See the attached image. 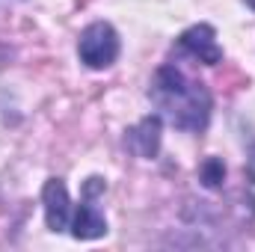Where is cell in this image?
<instances>
[{
  "instance_id": "3957f363",
  "label": "cell",
  "mask_w": 255,
  "mask_h": 252,
  "mask_svg": "<svg viewBox=\"0 0 255 252\" xmlns=\"http://www.w3.org/2000/svg\"><path fill=\"white\" fill-rule=\"evenodd\" d=\"M178 48L184 54H190L193 60L205 65H217L223 63V48L217 42V30L211 24H193L178 36Z\"/></svg>"
},
{
  "instance_id": "ba28073f",
  "label": "cell",
  "mask_w": 255,
  "mask_h": 252,
  "mask_svg": "<svg viewBox=\"0 0 255 252\" xmlns=\"http://www.w3.org/2000/svg\"><path fill=\"white\" fill-rule=\"evenodd\" d=\"M107 190V184H104V178H98V175H92V178H86V187H83V193H86V199H95L98 193H104Z\"/></svg>"
},
{
  "instance_id": "9c48e42d",
  "label": "cell",
  "mask_w": 255,
  "mask_h": 252,
  "mask_svg": "<svg viewBox=\"0 0 255 252\" xmlns=\"http://www.w3.org/2000/svg\"><path fill=\"white\" fill-rule=\"evenodd\" d=\"M247 3H250V6H253V9H255V0H247Z\"/></svg>"
},
{
  "instance_id": "6da1fadb",
  "label": "cell",
  "mask_w": 255,
  "mask_h": 252,
  "mask_svg": "<svg viewBox=\"0 0 255 252\" xmlns=\"http://www.w3.org/2000/svg\"><path fill=\"white\" fill-rule=\"evenodd\" d=\"M148 98L157 104V110L169 119V125L187 133H199L211 122V110H214V98L208 92L205 83L190 80L181 68L175 65H160Z\"/></svg>"
},
{
  "instance_id": "8992f818",
  "label": "cell",
  "mask_w": 255,
  "mask_h": 252,
  "mask_svg": "<svg viewBox=\"0 0 255 252\" xmlns=\"http://www.w3.org/2000/svg\"><path fill=\"white\" fill-rule=\"evenodd\" d=\"M68 229H71V235L77 241H98V238L107 235V220H104V214L92 202H83L71 214V226Z\"/></svg>"
},
{
  "instance_id": "7a4b0ae2",
  "label": "cell",
  "mask_w": 255,
  "mask_h": 252,
  "mask_svg": "<svg viewBox=\"0 0 255 252\" xmlns=\"http://www.w3.org/2000/svg\"><path fill=\"white\" fill-rule=\"evenodd\" d=\"M119 51H122V42H119V33L113 30V24L107 21H92L89 27L80 30V39H77V57L86 68H110V65L119 60Z\"/></svg>"
},
{
  "instance_id": "5b68a950",
  "label": "cell",
  "mask_w": 255,
  "mask_h": 252,
  "mask_svg": "<svg viewBox=\"0 0 255 252\" xmlns=\"http://www.w3.org/2000/svg\"><path fill=\"white\" fill-rule=\"evenodd\" d=\"M160 136H163V119L157 113H151L125 130V145L142 160H154L160 151Z\"/></svg>"
},
{
  "instance_id": "277c9868",
  "label": "cell",
  "mask_w": 255,
  "mask_h": 252,
  "mask_svg": "<svg viewBox=\"0 0 255 252\" xmlns=\"http://www.w3.org/2000/svg\"><path fill=\"white\" fill-rule=\"evenodd\" d=\"M42 205H45V223L54 235L71 226V199L63 178H48L42 187Z\"/></svg>"
},
{
  "instance_id": "52a82bcc",
  "label": "cell",
  "mask_w": 255,
  "mask_h": 252,
  "mask_svg": "<svg viewBox=\"0 0 255 252\" xmlns=\"http://www.w3.org/2000/svg\"><path fill=\"white\" fill-rule=\"evenodd\" d=\"M199 178H202V184L208 190L223 187V181H226V163H223L220 157H208V160L199 166Z\"/></svg>"
}]
</instances>
